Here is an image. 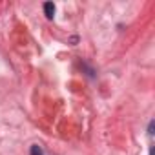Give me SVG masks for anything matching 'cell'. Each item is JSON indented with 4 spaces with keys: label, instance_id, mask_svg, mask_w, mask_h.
Masks as SVG:
<instances>
[{
    "label": "cell",
    "instance_id": "6da1fadb",
    "mask_svg": "<svg viewBox=\"0 0 155 155\" xmlns=\"http://www.w3.org/2000/svg\"><path fill=\"white\" fill-rule=\"evenodd\" d=\"M44 13H46L48 18H53V15H55V6H53V2H46V4H44Z\"/></svg>",
    "mask_w": 155,
    "mask_h": 155
},
{
    "label": "cell",
    "instance_id": "7a4b0ae2",
    "mask_svg": "<svg viewBox=\"0 0 155 155\" xmlns=\"http://www.w3.org/2000/svg\"><path fill=\"white\" fill-rule=\"evenodd\" d=\"M29 153H31V155H44V151H42V148H40L38 144H33Z\"/></svg>",
    "mask_w": 155,
    "mask_h": 155
},
{
    "label": "cell",
    "instance_id": "3957f363",
    "mask_svg": "<svg viewBox=\"0 0 155 155\" xmlns=\"http://www.w3.org/2000/svg\"><path fill=\"white\" fill-rule=\"evenodd\" d=\"M153 124H155V122L151 120V122H150V126H148V133H150V135H153Z\"/></svg>",
    "mask_w": 155,
    "mask_h": 155
}]
</instances>
